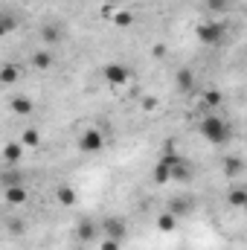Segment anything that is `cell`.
Segmentation results:
<instances>
[{"label": "cell", "mask_w": 247, "mask_h": 250, "mask_svg": "<svg viewBox=\"0 0 247 250\" xmlns=\"http://www.w3.org/2000/svg\"><path fill=\"white\" fill-rule=\"evenodd\" d=\"M201 137L209 140L212 146H224V143L230 140V125L224 123L221 117H206V120L201 123Z\"/></svg>", "instance_id": "cell-1"}, {"label": "cell", "mask_w": 247, "mask_h": 250, "mask_svg": "<svg viewBox=\"0 0 247 250\" xmlns=\"http://www.w3.org/2000/svg\"><path fill=\"white\" fill-rule=\"evenodd\" d=\"M79 148H82L84 154L102 151V148H105V137H102V131H99V128H87V131L79 137Z\"/></svg>", "instance_id": "cell-2"}, {"label": "cell", "mask_w": 247, "mask_h": 250, "mask_svg": "<svg viewBox=\"0 0 247 250\" xmlns=\"http://www.w3.org/2000/svg\"><path fill=\"white\" fill-rule=\"evenodd\" d=\"M198 38H201L204 44H218V41L224 38V23H215V21L201 23V26H198Z\"/></svg>", "instance_id": "cell-3"}, {"label": "cell", "mask_w": 247, "mask_h": 250, "mask_svg": "<svg viewBox=\"0 0 247 250\" xmlns=\"http://www.w3.org/2000/svg\"><path fill=\"white\" fill-rule=\"evenodd\" d=\"M128 70H125L123 64H108L105 67V79H108V84H125L128 82Z\"/></svg>", "instance_id": "cell-4"}, {"label": "cell", "mask_w": 247, "mask_h": 250, "mask_svg": "<svg viewBox=\"0 0 247 250\" xmlns=\"http://www.w3.org/2000/svg\"><path fill=\"white\" fill-rule=\"evenodd\" d=\"M102 230H105L108 239H117V242H123L125 239V221H120V218H105Z\"/></svg>", "instance_id": "cell-5"}, {"label": "cell", "mask_w": 247, "mask_h": 250, "mask_svg": "<svg viewBox=\"0 0 247 250\" xmlns=\"http://www.w3.org/2000/svg\"><path fill=\"white\" fill-rule=\"evenodd\" d=\"M76 236H79V242H93V236H96V224H93L90 218H84V221L79 224Z\"/></svg>", "instance_id": "cell-6"}, {"label": "cell", "mask_w": 247, "mask_h": 250, "mask_svg": "<svg viewBox=\"0 0 247 250\" xmlns=\"http://www.w3.org/2000/svg\"><path fill=\"white\" fill-rule=\"evenodd\" d=\"M175 224H178V215H175V212H163V215L157 218V230H163V233H172Z\"/></svg>", "instance_id": "cell-7"}, {"label": "cell", "mask_w": 247, "mask_h": 250, "mask_svg": "<svg viewBox=\"0 0 247 250\" xmlns=\"http://www.w3.org/2000/svg\"><path fill=\"white\" fill-rule=\"evenodd\" d=\"M6 201L9 204H23L26 201V189L23 187H6Z\"/></svg>", "instance_id": "cell-8"}, {"label": "cell", "mask_w": 247, "mask_h": 250, "mask_svg": "<svg viewBox=\"0 0 247 250\" xmlns=\"http://www.w3.org/2000/svg\"><path fill=\"white\" fill-rule=\"evenodd\" d=\"M227 201H230L233 207H242V209H245V204H247V189H230Z\"/></svg>", "instance_id": "cell-9"}, {"label": "cell", "mask_w": 247, "mask_h": 250, "mask_svg": "<svg viewBox=\"0 0 247 250\" xmlns=\"http://www.w3.org/2000/svg\"><path fill=\"white\" fill-rule=\"evenodd\" d=\"M3 154H6V160H9V163H18V160L23 157V146H18V143H9Z\"/></svg>", "instance_id": "cell-10"}, {"label": "cell", "mask_w": 247, "mask_h": 250, "mask_svg": "<svg viewBox=\"0 0 247 250\" xmlns=\"http://www.w3.org/2000/svg\"><path fill=\"white\" fill-rule=\"evenodd\" d=\"M0 79H3L6 84H12V82L18 79V67H15V64H3V70H0Z\"/></svg>", "instance_id": "cell-11"}, {"label": "cell", "mask_w": 247, "mask_h": 250, "mask_svg": "<svg viewBox=\"0 0 247 250\" xmlns=\"http://www.w3.org/2000/svg\"><path fill=\"white\" fill-rule=\"evenodd\" d=\"M204 6L209 12H227L230 9V0H204Z\"/></svg>", "instance_id": "cell-12"}, {"label": "cell", "mask_w": 247, "mask_h": 250, "mask_svg": "<svg viewBox=\"0 0 247 250\" xmlns=\"http://www.w3.org/2000/svg\"><path fill=\"white\" fill-rule=\"evenodd\" d=\"M204 105H206V108L221 105V93H218V90H206V93H204Z\"/></svg>", "instance_id": "cell-13"}, {"label": "cell", "mask_w": 247, "mask_h": 250, "mask_svg": "<svg viewBox=\"0 0 247 250\" xmlns=\"http://www.w3.org/2000/svg\"><path fill=\"white\" fill-rule=\"evenodd\" d=\"M21 146H23V148H35V146H38V134H35V131H23Z\"/></svg>", "instance_id": "cell-14"}, {"label": "cell", "mask_w": 247, "mask_h": 250, "mask_svg": "<svg viewBox=\"0 0 247 250\" xmlns=\"http://www.w3.org/2000/svg\"><path fill=\"white\" fill-rule=\"evenodd\" d=\"M99 250H123V242H117V239H108V236H105V239L99 242Z\"/></svg>", "instance_id": "cell-15"}, {"label": "cell", "mask_w": 247, "mask_h": 250, "mask_svg": "<svg viewBox=\"0 0 247 250\" xmlns=\"http://www.w3.org/2000/svg\"><path fill=\"white\" fill-rule=\"evenodd\" d=\"M12 108H15L18 114H29V111H32V102H29V99H15Z\"/></svg>", "instance_id": "cell-16"}, {"label": "cell", "mask_w": 247, "mask_h": 250, "mask_svg": "<svg viewBox=\"0 0 247 250\" xmlns=\"http://www.w3.org/2000/svg\"><path fill=\"white\" fill-rule=\"evenodd\" d=\"M59 201H62V204H73V201H76V192L67 189V187H62L59 189Z\"/></svg>", "instance_id": "cell-17"}, {"label": "cell", "mask_w": 247, "mask_h": 250, "mask_svg": "<svg viewBox=\"0 0 247 250\" xmlns=\"http://www.w3.org/2000/svg\"><path fill=\"white\" fill-rule=\"evenodd\" d=\"M224 169H227V175H239V172H242V160H233V157H230V160L224 163Z\"/></svg>", "instance_id": "cell-18"}, {"label": "cell", "mask_w": 247, "mask_h": 250, "mask_svg": "<svg viewBox=\"0 0 247 250\" xmlns=\"http://www.w3.org/2000/svg\"><path fill=\"white\" fill-rule=\"evenodd\" d=\"M35 64H38V67H50V64H53V56H50V53H35Z\"/></svg>", "instance_id": "cell-19"}, {"label": "cell", "mask_w": 247, "mask_h": 250, "mask_svg": "<svg viewBox=\"0 0 247 250\" xmlns=\"http://www.w3.org/2000/svg\"><path fill=\"white\" fill-rule=\"evenodd\" d=\"M178 84H181V87H192V73H189V70H181V73H178Z\"/></svg>", "instance_id": "cell-20"}, {"label": "cell", "mask_w": 247, "mask_h": 250, "mask_svg": "<svg viewBox=\"0 0 247 250\" xmlns=\"http://www.w3.org/2000/svg\"><path fill=\"white\" fill-rule=\"evenodd\" d=\"M114 23H117V26H128V23H131V15H128V12H117V15H114Z\"/></svg>", "instance_id": "cell-21"}, {"label": "cell", "mask_w": 247, "mask_h": 250, "mask_svg": "<svg viewBox=\"0 0 247 250\" xmlns=\"http://www.w3.org/2000/svg\"><path fill=\"white\" fill-rule=\"evenodd\" d=\"M12 26H15V21H12L9 15H3V23H0V32H12Z\"/></svg>", "instance_id": "cell-22"}, {"label": "cell", "mask_w": 247, "mask_h": 250, "mask_svg": "<svg viewBox=\"0 0 247 250\" xmlns=\"http://www.w3.org/2000/svg\"><path fill=\"white\" fill-rule=\"evenodd\" d=\"M41 35H44V41H56V38H59V32H56L53 26H44V32H41Z\"/></svg>", "instance_id": "cell-23"}, {"label": "cell", "mask_w": 247, "mask_h": 250, "mask_svg": "<svg viewBox=\"0 0 247 250\" xmlns=\"http://www.w3.org/2000/svg\"><path fill=\"white\" fill-rule=\"evenodd\" d=\"M111 3H117V0H111Z\"/></svg>", "instance_id": "cell-24"}, {"label": "cell", "mask_w": 247, "mask_h": 250, "mask_svg": "<svg viewBox=\"0 0 247 250\" xmlns=\"http://www.w3.org/2000/svg\"><path fill=\"white\" fill-rule=\"evenodd\" d=\"M245 209H247V204H245Z\"/></svg>", "instance_id": "cell-25"}]
</instances>
